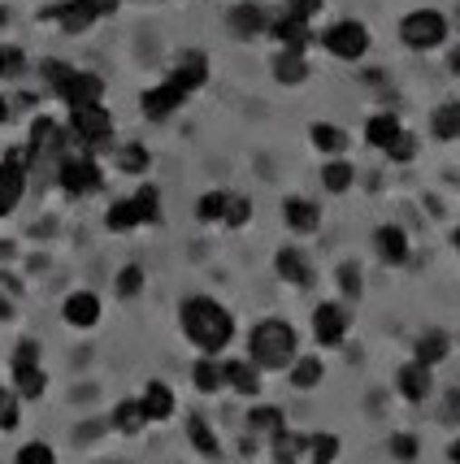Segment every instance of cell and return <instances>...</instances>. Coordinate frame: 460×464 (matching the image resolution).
<instances>
[{
  "label": "cell",
  "mask_w": 460,
  "mask_h": 464,
  "mask_svg": "<svg viewBox=\"0 0 460 464\" xmlns=\"http://www.w3.org/2000/svg\"><path fill=\"white\" fill-rule=\"evenodd\" d=\"M179 317H182V334L201 347L204 356H218L221 347L235 339V317H230L218 300H209V295H191V300H182Z\"/></svg>",
  "instance_id": "1"
},
{
  "label": "cell",
  "mask_w": 460,
  "mask_h": 464,
  "mask_svg": "<svg viewBox=\"0 0 460 464\" xmlns=\"http://www.w3.org/2000/svg\"><path fill=\"white\" fill-rule=\"evenodd\" d=\"M248 352H252L257 369H287L296 361V330L287 322H279V317H265V322L252 325Z\"/></svg>",
  "instance_id": "2"
},
{
  "label": "cell",
  "mask_w": 460,
  "mask_h": 464,
  "mask_svg": "<svg viewBox=\"0 0 460 464\" xmlns=\"http://www.w3.org/2000/svg\"><path fill=\"white\" fill-rule=\"evenodd\" d=\"M400 35L408 48H417V53H430V48H439L447 40V18L435 14V9H417V14H408L400 22Z\"/></svg>",
  "instance_id": "3"
},
{
  "label": "cell",
  "mask_w": 460,
  "mask_h": 464,
  "mask_svg": "<svg viewBox=\"0 0 460 464\" xmlns=\"http://www.w3.org/2000/svg\"><path fill=\"white\" fill-rule=\"evenodd\" d=\"M70 130L87 148H104L113 140V118H109L104 104H79V109H70Z\"/></svg>",
  "instance_id": "4"
},
{
  "label": "cell",
  "mask_w": 460,
  "mask_h": 464,
  "mask_svg": "<svg viewBox=\"0 0 460 464\" xmlns=\"http://www.w3.org/2000/svg\"><path fill=\"white\" fill-rule=\"evenodd\" d=\"M321 44H326V53L339 61H360L365 57V48H369V31L360 26V22H335L326 35H321Z\"/></svg>",
  "instance_id": "5"
},
{
  "label": "cell",
  "mask_w": 460,
  "mask_h": 464,
  "mask_svg": "<svg viewBox=\"0 0 460 464\" xmlns=\"http://www.w3.org/2000/svg\"><path fill=\"white\" fill-rule=\"evenodd\" d=\"M57 179L70 196H92V191H101V165L92 161V157H65Z\"/></svg>",
  "instance_id": "6"
},
{
  "label": "cell",
  "mask_w": 460,
  "mask_h": 464,
  "mask_svg": "<svg viewBox=\"0 0 460 464\" xmlns=\"http://www.w3.org/2000/svg\"><path fill=\"white\" fill-rule=\"evenodd\" d=\"M22 191H26V152H9V161H0V218L18 208Z\"/></svg>",
  "instance_id": "7"
},
{
  "label": "cell",
  "mask_w": 460,
  "mask_h": 464,
  "mask_svg": "<svg viewBox=\"0 0 460 464\" xmlns=\"http://www.w3.org/2000/svg\"><path fill=\"white\" fill-rule=\"evenodd\" d=\"M57 96L70 104V109H79V104H101L104 101V79L92 74V70H74L70 79L61 82Z\"/></svg>",
  "instance_id": "8"
},
{
  "label": "cell",
  "mask_w": 460,
  "mask_h": 464,
  "mask_svg": "<svg viewBox=\"0 0 460 464\" xmlns=\"http://www.w3.org/2000/svg\"><path fill=\"white\" fill-rule=\"evenodd\" d=\"M204 79H209V57L204 53H182L179 65L170 70V82L179 87L182 96H191V92H201Z\"/></svg>",
  "instance_id": "9"
},
{
  "label": "cell",
  "mask_w": 460,
  "mask_h": 464,
  "mask_svg": "<svg viewBox=\"0 0 460 464\" xmlns=\"http://www.w3.org/2000/svg\"><path fill=\"white\" fill-rule=\"evenodd\" d=\"M313 334H318V343L339 347L343 334H347V313H343L339 304H318V313H313Z\"/></svg>",
  "instance_id": "10"
},
{
  "label": "cell",
  "mask_w": 460,
  "mask_h": 464,
  "mask_svg": "<svg viewBox=\"0 0 460 464\" xmlns=\"http://www.w3.org/2000/svg\"><path fill=\"white\" fill-rule=\"evenodd\" d=\"M44 18H57L65 35H83V31L101 18V14L92 9V0H65V5H57V9H48Z\"/></svg>",
  "instance_id": "11"
},
{
  "label": "cell",
  "mask_w": 460,
  "mask_h": 464,
  "mask_svg": "<svg viewBox=\"0 0 460 464\" xmlns=\"http://www.w3.org/2000/svg\"><path fill=\"white\" fill-rule=\"evenodd\" d=\"M61 317L70 325H79V330H92V325L101 322V300L92 291H74V295H65V304H61Z\"/></svg>",
  "instance_id": "12"
},
{
  "label": "cell",
  "mask_w": 460,
  "mask_h": 464,
  "mask_svg": "<svg viewBox=\"0 0 460 464\" xmlns=\"http://www.w3.org/2000/svg\"><path fill=\"white\" fill-rule=\"evenodd\" d=\"M182 101H187V96H182L179 87H174V82L165 79L161 87H152V92H143V118H152V121L170 118V113H174V109H179Z\"/></svg>",
  "instance_id": "13"
},
{
  "label": "cell",
  "mask_w": 460,
  "mask_h": 464,
  "mask_svg": "<svg viewBox=\"0 0 460 464\" xmlns=\"http://www.w3.org/2000/svg\"><path fill=\"white\" fill-rule=\"evenodd\" d=\"M308 451V434H296V430H274L269 434V456H274V464H300V456Z\"/></svg>",
  "instance_id": "14"
},
{
  "label": "cell",
  "mask_w": 460,
  "mask_h": 464,
  "mask_svg": "<svg viewBox=\"0 0 460 464\" xmlns=\"http://www.w3.org/2000/svg\"><path fill=\"white\" fill-rule=\"evenodd\" d=\"M396 391H400L404 400H426L430 395V364H421V361H413V364H404L400 373H396Z\"/></svg>",
  "instance_id": "15"
},
{
  "label": "cell",
  "mask_w": 460,
  "mask_h": 464,
  "mask_svg": "<svg viewBox=\"0 0 460 464\" xmlns=\"http://www.w3.org/2000/svg\"><path fill=\"white\" fill-rule=\"evenodd\" d=\"M269 35H274V40H282V48H287V53H304V48H308V22L282 14V18L269 22Z\"/></svg>",
  "instance_id": "16"
},
{
  "label": "cell",
  "mask_w": 460,
  "mask_h": 464,
  "mask_svg": "<svg viewBox=\"0 0 460 464\" xmlns=\"http://www.w3.org/2000/svg\"><path fill=\"white\" fill-rule=\"evenodd\" d=\"M282 218H287V226L296 230V235H313L321 226V208L313 200H300V196H291V200L282 204Z\"/></svg>",
  "instance_id": "17"
},
{
  "label": "cell",
  "mask_w": 460,
  "mask_h": 464,
  "mask_svg": "<svg viewBox=\"0 0 460 464\" xmlns=\"http://www.w3.org/2000/svg\"><path fill=\"white\" fill-rule=\"evenodd\" d=\"M265 26H269V18H265L260 5H235V9H230V31H235L240 40L265 35Z\"/></svg>",
  "instance_id": "18"
},
{
  "label": "cell",
  "mask_w": 460,
  "mask_h": 464,
  "mask_svg": "<svg viewBox=\"0 0 460 464\" xmlns=\"http://www.w3.org/2000/svg\"><path fill=\"white\" fill-rule=\"evenodd\" d=\"M274 265H279V278H287V283H296V286L313 283V265H308V256H304L300 247H282Z\"/></svg>",
  "instance_id": "19"
},
{
  "label": "cell",
  "mask_w": 460,
  "mask_h": 464,
  "mask_svg": "<svg viewBox=\"0 0 460 464\" xmlns=\"http://www.w3.org/2000/svg\"><path fill=\"white\" fill-rule=\"evenodd\" d=\"M221 382H230L240 395H257L260 391V369L252 361H226L221 364Z\"/></svg>",
  "instance_id": "20"
},
{
  "label": "cell",
  "mask_w": 460,
  "mask_h": 464,
  "mask_svg": "<svg viewBox=\"0 0 460 464\" xmlns=\"http://www.w3.org/2000/svg\"><path fill=\"white\" fill-rule=\"evenodd\" d=\"M374 243H378V256L387 265H404V261H408V235H404L400 226H378Z\"/></svg>",
  "instance_id": "21"
},
{
  "label": "cell",
  "mask_w": 460,
  "mask_h": 464,
  "mask_svg": "<svg viewBox=\"0 0 460 464\" xmlns=\"http://www.w3.org/2000/svg\"><path fill=\"white\" fill-rule=\"evenodd\" d=\"M57 148H61V126L53 118H35V126H31V143H26V157L35 161V157L57 152Z\"/></svg>",
  "instance_id": "22"
},
{
  "label": "cell",
  "mask_w": 460,
  "mask_h": 464,
  "mask_svg": "<svg viewBox=\"0 0 460 464\" xmlns=\"http://www.w3.org/2000/svg\"><path fill=\"white\" fill-rule=\"evenodd\" d=\"M140 408H143V417H148V421H165V417L174 412V391H170L165 382H148Z\"/></svg>",
  "instance_id": "23"
},
{
  "label": "cell",
  "mask_w": 460,
  "mask_h": 464,
  "mask_svg": "<svg viewBox=\"0 0 460 464\" xmlns=\"http://www.w3.org/2000/svg\"><path fill=\"white\" fill-rule=\"evenodd\" d=\"M187 439H191V447L201 451L204 460H218V456H221L218 434H213V425L204 421V417H187Z\"/></svg>",
  "instance_id": "24"
},
{
  "label": "cell",
  "mask_w": 460,
  "mask_h": 464,
  "mask_svg": "<svg viewBox=\"0 0 460 464\" xmlns=\"http://www.w3.org/2000/svg\"><path fill=\"white\" fill-rule=\"evenodd\" d=\"M48 378H44L40 364H18L14 369V391H18V400H40Z\"/></svg>",
  "instance_id": "25"
},
{
  "label": "cell",
  "mask_w": 460,
  "mask_h": 464,
  "mask_svg": "<svg viewBox=\"0 0 460 464\" xmlns=\"http://www.w3.org/2000/svg\"><path fill=\"white\" fill-rule=\"evenodd\" d=\"M274 79H279L282 87H296V82L308 79V61H304V53H287V48H282V57L274 61Z\"/></svg>",
  "instance_id": "26"
},
{
  "label": "cell",
  "mask_w": 460,
  "mask_h": 464,
  "mask_svg": "<svg viewBox=\"0 0 460 464\" xmlns=\"http://www.w3.org/2000/svg\"><path fill=\"white\" fill-rule=\"evenodd\" d=\"M104 226L113 230V235H126V230H135L140 222V208H135V200H118L109 213H104Z\"/></svg>",
  "instance_id": "27"
},
{
  "label": "cell",
  "mask_w": 460,
  "mask_h": 464,
  "mask_svg": "<svg viewBox=\"0 0 460 464\" xmlns=\"http://www.w3.org/2000/svg\"><path fill=\"white\" fill-rule=\"evenodd\" d=\"M430 126H435V135L439 140H460V101H447L435 109V118H430Z\"/></svg>",
  "instance_id": "28"
},
{
  "label": "cell",
  "mask_w": 460,
  "mask_h": 464,
  "mask_svg": "<svg viewBox=\"0 0 460 464\" xmlns=\"http://www.w3.org/2000/svg\"><path fill=\"white\" fill-rule=\"evenodd\" d=\"M396 135H400V121L391 118V113H378V118L365 121V140L374 143V148H382V152H387V143L396 140Z\"/></svg>",
  "instance_id": "29"
},
{
  "label": "cell",
  "mask_w": 460,
  "mask_h": 464,
  "mask_svg": "<svg viewBox=\"0 0 460 464\" xmlns=\"http://www.w3.org/2000/svg\"><path fill=\"white\" fill-rule=\"evenodd\" d=\"M113 425H118L122 434H140L143 425H148V417H143L140 400H122V404L113 408Z\"/></svg>",
  "instance_id": "30"
},
{
  "label": "cell",
  "mask_w": 460,
  "mask_h": 464,
  "mask_svg": "<svg viewBox=\"0 0 460 464\" xmlns=\"http://www.w3.org/2000/svg\"><path fill=\"white\" fill-rule=\"evenodd\" d=\"M308 140L318 143L321 152H330V157H339L343 148H347V135H343L339 126H330V121H318V126L308 130Z\"/></svg>",
  "instance_id": "31"
},
{
  "label": "cell",
  "mask_w": 460,
  "mask_h": 464,
  "mask_svg": "<svg viewBox=\"0 0 460 464\" xmlns=\"http://www.w3.org/2000/svg\"><path fill=\"white\" fill-rule=\"evenodd\" d=\"M131 200H135V208H140V222L143 226H157L161 222V191L152 187V182H143Z\"/></svg>",
  "instance_id": "32"
},
{
  "label": "cell",
  "mask_w": 460,
  "mask_h": 464,
  "mask_svg": "<svg viewBox=\"0 0 460 464\" xmlns=\"http://www.w3.org/2000/svg\"><path fill=\"white\" fill-rule=\"evenodd\" d=\"M321 382V361L318 356H300V361H291V386L296 391H313Z\"/></svg>",
  "instance_id": "33"
},
{
  "label": "cell",
  "mask_w": 460,
  "mask_h": 464,
  "mask_svg": "<svg viewBox=\"0 0 460 464\" xmlns=\"http://www.w3.org/2000/svg\"><path fill=\"white\" fill-rule=\"evenodd\" d=\"M447 356V334L443 330H430V334H421L417 339V361L421 364H435Z\"/></svg>",
  "instance_id": "34"
},
{
  "label": "cell",
  "mask_w": 460,
  "mask_h": 464,
  "mask_svg": "<svg viewBox=\"0 0 460 464\" xmlns=\"http://www.w3.org/2000/svg\"><path fill=\"white\" fill-rule=\"evenodd\" d=\"M352 174H357V169H352L347 161H330L326 169H321V182H326V191H335V196H343V191L352 187Z\"/></svg>",
  "instance_id": "35"
},
{
  "label": "cell",
  "mask_w": 460,
  "mask_h": 464,
  "mask_svg": "<svg viewBox=\"0 0 460 464\" xmlns=\"http://www.w3.org/2000/svg\"><path fill=\"white\" fill-rule=\"evenodd\" d=\"M191 382H196V391L213 395V391L221 386V364H213L209 356H204V361H196V369H191Z\"/></svg>",
  "instance_id": "36"
},
{
  "label": "cell",
  "mask_w": 460,
  "mask_h": 464,
  "mask_svg": "<svg viewBox=\"0 0 460 464\" xmlns=\"http://www.w3.org/2000/svg\"><path fill=\"white\" fill-rule=\"evenodd\" d=\"M248 425L257 430V434H274V430H282V408H252L248 412Z\"/></svg>",
  "instance_id": "37"
},
{
  "label": "cell",
  "mask_w": 460,
  "mask_h": 464,
  "mask_svg": "<svg viewBox=\"0 0 460 464\" xmlns=\"http://www.w3.org/2000/svg\"><path fill=\"white\" fill-rule=\"evenodd\" d=\"M308 451H313V464H330L339 456V439L335 434H308Z\"/></svg>",
  "instance_id": "38"
},
{
  "label": "cell",
  "mask_w": 460,
  "mask_h": 464,
  "mask_svg": "<svg viewBox=\"0 0 460 464\" xmlns=\"http://www.w3.org/2000/svg\"><path fill=\"white\" fill-rule=\"evenodd\" d=\"M221 213H226V191H209L196 200V218L201 222H221Z\"/></svg>",
  "instance_id": "39"
},
{
  "label": "cell",
  "mask_w": 460,
  "mask_h": 464,
  "mask_svg": "<svg viewBox=\"0 0 460 464\" xmlns=\"http://www.w3.org/2000/svg\"><path fill=\"white\" fill-rule=\"evenodd\" d=\"M118 165L126 174H143V169H148V148H143V143H126L118 152Z\"/></svg>",
  "instance_id": "40"
},
{
  "label": "cell",
  "mask_w": 460,
  "mask_h": 464,
  "mask_svg": "<svg viewBox=\"0 0 460 464\" xmlns=\"http://www.w3.org/2000/svg\"><path fill=\"white\" fill-rule=\"evenodd\" d=\"M252 218V200L248 196H226V213H221V222L226 226H248Z\"/></svg>",
  "instance_id": "41"
},
{
  "label": "cell",
  "mask_w": 460,
  "mask_h": 464,
  "mask_svg": "<svg viewBox=\"0 0 460 464\" xmlns=\"http://www.w3.org/2000/svg\"><path fill=\"white\" fill-rule=\"evenodd\" d=\"M140 291H143V269L140 265H126V269L118 274V295L122 300H131V295H140Z\"/></svg>",
  "instance_id": "42"
},
{
  "label": "cell",
  "mask_w": 460,
  "mask_h": 464,
  "mask_svg": "<svg viewBox=\"0 0 460 464\" xmlns=\"http://www.w3.org/2000/svg\"><path fill=\"white\" fill-rule=\"evenodd\" d=\"M18 425V391L0 386V430H14Z\"/></svg>",
  "instance_id": "43"
},
{
  "label": "cell",
  "mask_w": 460,
  "mask_h": 464,
  "mask_svg": "<svg viewBox=\"0 0 460 464\" xmlns=\"http://www.w3.org/2000/svg\"><path fill=\"white\" fill-rule=\"evenodd\" d=\"M18 464H57V451L48 443H26L18 451Z\"/></svg>",
  "instance_id": "44"
},
{
  "label": "cell",
  "mask_w": 460,
  "mask_h": 464,
  "mask_svg": "<svg viewBox=\"0 0 460 464\" xmlns=\"http://www.w3.org/2000/svg\"><path fill=\"white\" fill-rule=\"evenodd\" d=\"M417 439H413V434H396V439H391V456H396V460H404V464H413L417 460Z\"/></svg>",
  "instance_id": "45"
},
{
  "label": "cell",
  "mask_w": 460,
  "mask_h": 464,
  "mask_svg": "<svg viewBox=\"0 0 460 464\" xmlns=\"http://www.w3.org/2000/svg\"><path fill=\"white\" fill-rule=\"evenodd\" d=\"M74 74V65H65V61H44V79H48V87L53 92H61V82Z\"/></svg>",
  "instance_id": "46"
},
{
  "label": "cell",
  "mask_w": 460,
  "mask_h": 464,
  "mask_svg": "<svg viewBox=\"0 0 460 464\" xmlns=\"http://www.w3.org/2000/svg\"><path fill=\"white\" fill-rule=\"evenodd\" d=\"M413 152H417V148H413V140H408L404 130L391 143H387V157H391V161H413Z\"/></svg>",
  "instance_id": "47"
},
{
  "label": "cell",
  "mask_w": 460,
  "mask_h": 464,
  "mask_svg": "<svg viewBox=\"0 0 460 464\" xmlns=\"http://www.w3.org/2000/svg\"><path fill=\"white\" fill-rule=\"evenodd\" d=\"M339 286H343V295H360V269L352 261L339 269Z\"/></svg>",
  "instance_id": "48"
},
{
  "label": "cell",
  "mask_w": 460,
  "mask_h": 464,
  "mask_svg": "<svg viewBox=\"0 0 460 464\" xmlns=\"http://www.w3.org/2000/svg\"><path fill=\"white\" fill-rule=\"evenodd\" d=\"M18 364H40V343L35 339H22L18 343V352H14V369Z\"/></svg>",
  "instance_id": "49"
},
{
  "label": "cell",
  "mask_w": 460,
  "mask_h": 464,
  "mask_svg": "<svg viewBox=\"0 0 460 464\" xmlns=\"http://www.w3.org/2000/svg\"><path fill=\"white\" fill-rule=\"evenodd\" d=\"M439 421H447V425H456V421H460V391H447V395H443Z\"/></svg>",
  "instance_id": "50"
},
{
  "label": "cell",
  "mask_w": 460,
  "mask_h": 464,
  "mask_svg": "<svg viewBox=\"0 0 460 464\" xmlns=\"http://www.w3.org/2000/svg\"><path fill=\"white\" fill-rule=\"evenodd\" d=\"M22 70H26V57H22V48H5V79H18Z\"/></svg>",
  "instance_id": "51"
},
{
  "label": "cell",
  "mask_w": 460,
  "mask_h": 464,
  "mask_svg": "<svg viewBox=\"0 0 460 464\" xmlns=\"http://www.w3.org/2000/svg\"><path fill=\"white\" fill-rule=\"evenodd\" d=\"M321 9V0H287V14H291V18H313V14H318Z\"/></svg>",
  "instance_id": "52"
},
{
  "label": "cell",
  "mask_w": 460,
  "mask_h": 464,
  "mask_svg": "<svg viewBox=\"0 0 460 464\" xmlns=\"http://www.w3.org/2000/svg\"><path fill=\"white\" fill-rule=\"evenodd\" d=\"M92 9H96V14H101V18H109V14H113V9H118V0H92Z\"/></svg>",
  "instance_id": "53"
},
{
  "label": "cell",
  "mask_w": 460,
  "mask_h": 464,
  "mask_svg": "<svg viewBox=\"0 0 460 464\" xmlns=\"http://www.w3.org/2000/svg\"><path fill=\"white\" fill-rule=\"evenodd\" d=\"M9 118V101H5V96H0V121Z\"/></svg>",
  "instance_id": "54"
},
{
  "label": "cell",
  "mask_w": 460,
  "mask_h": 464,
  "mask_svg": "<svg viewBox=\"0 0 460 464\" xmlns=\"http://www.w3.org/2000/svg\"><path fill=\"white\" fill-rule=\"evenodd\" d=\"M447 456H452V460L460 464V439H456V443H452V451H447Z\"/></svg>",
  "instance_id": "55"
},
{
  "label": "cell",
  "mask_w": 460,
  "mask_h": 464,
  "mask_svg": "<svg viewBox=\"0 0 460 464\" xmlns=\"http://www.w3.org/2000/svg\"><path fill=\"white\" fill-rule=\"evenodd\" d=\"M452 70H456V79H460V48L452 53Z\"/></svg>",
  "instance_id": "56"
},
{
  "label": "cell",
  "mask_w": 460,
  "mask_h": 464,
  "mask_svg": "<svg viewBox=\"0 0 460 464\" xmlns=\"http://www.w3.org/2000/svg\"><path fill=\"white\" fill-rule=\"evenodd\" d=\"M0 317H9V304H5V300H0Z\"/></svg>",
  "instance_id": "57"
},
{
  "label": "cell",
  "mask_w": 460,
  "mask_h": 464,
  "mask_svg": "<svg viewBox=\"0 0 460 464\" xmlns=\"http://www.w3.org/2000/svg\"><path fill=\"white\" fill-rule=\"evenodd\" d=\"M0 79H5V48H0Z\"/></svg>",
  "instance_id": "58"
},
{
  "label": "cell",
  "mask_w": 460,
  "mask_h": 464,
  "mask_svg": "<svg viewBox=\"0 0 460 464\" xmlns=\"http://www.w3.org/2000/svg\"><path fill=\"white\" fill-rule=\"evenodd\" d=\"M5 22H9V14H5V5H0V26H5Z\"/></svg>",
  "instance_id": "59"
},
{
  "label": "cell",
  "mask_w": 460,
  "mask_h": 464,
  "mask_svg": "<svg viewBox=\"0 0 460 464\" xmlns=\"http://www.w3.org/2000/svg\"><path fill=\"white\" fill-rule=\"evenodd\" d=\"M452 243H456V252H460V226H456V239H452Z\"/></svg>",
  "instance_id": "60"
}]
</instances>
